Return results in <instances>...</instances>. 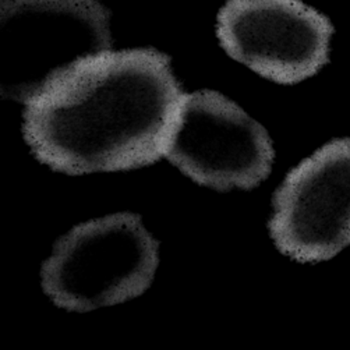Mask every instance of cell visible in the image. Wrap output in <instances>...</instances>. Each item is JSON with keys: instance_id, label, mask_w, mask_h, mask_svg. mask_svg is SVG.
Here are the masks:
<instances>
[{"instance_id": "cell-1", "label": "cell", "mask_w": 350, "mask_h": 350, "mask_svg": "<svg viewBox=\"0 0 350 350\" xmlns=\"http://www.w3.org/2000/svg\"><path fill=\"white\" fill-rule=\"evenodd\" d=\"M183 94L167 55L109 51L25 105L23 135L41 163L70 176L139 169L163 157Z\"/></svg>"}, {"instance_id": "cell-2", "label": "cell", "mask_w": 350, "mask_h": 350, "mask_svg": "<svg viewBox=\"0 0 350 350\" xmlns=\"http://www.w3.org/2000/svg\"><path fill=\"white\" fill-rule=\"evenodd\" d=\"M158 265L159 241L142 217L118 213L59 237L41 267V285L57 307L87 312L142 296Z\"/></svg>"}, {"instance_id": "cell-3", "label": "cell", "mask_w": 350, "mask_h": 350, "mask_svg": "<svg viewBox=\"0 0 350 350\" xmlns=\"http://www.w3.org/2000/svg\"><path fill=\"white\" fill-rule=\"evenodd\" d=\"M111 17L85 0H0L2 96L28 105L80 63L112 51Z\"/></svg>"}, {"instance_id": "cell-4", "label": "cell", "mask_w": 350, "mask_h": 350, "mask_svg": "<svg viewBox=\"0 0 350 350\" xmlns=\"http://www.w3.org/2000/svg\"><path fill=\"white\" fill-rule=\"evenodd\" d=\"M163 157L197 185L229 191L264 182L275 152L262 124L221 92L201 90L183 94Z\"/></svg>"}, {"instance_id": "cell-5", "label": "cell", "mask_w": 350, "mask_h": 350, "mask_svg": "<svg viewBox=\"0 0 350 350\" xmlns=\"http://www.w3.org/2000/svg\"><path fill=\"white\" fill-rule=\"evenodd\" d=\"M332 27L300 0H228L217 37L233 60L278 84H296L328 62Z\"/></svg>"}, {"instance_id": "cell-6", "label": "cell", "mask_w": 350, "mask_h": 350, "mask_svg": "<svg viewBox=\"0 0 350 350\" xmlns=\"http://www.w3.org/2000/svg\"><path fill=\"white\" fill-rule=\"evenodd\" d=\"M276 249L299 262L327 261L350 244V142H332L292 169L272 200Z\"/></svg>"}, {"instance_id": "cell-7", "label": "cell", "mask_w": 350, "mask_h": 350, "mask_svg": "<svg viewBox=\"0 0 350 350\" xmlns=\"http://www.w3.org/2000/svg\"><path fill=\"white\" fill-rule=\"evenodd\" d=\"M85 2H98V0H85Z\"/></svg>"}]
</instances>
